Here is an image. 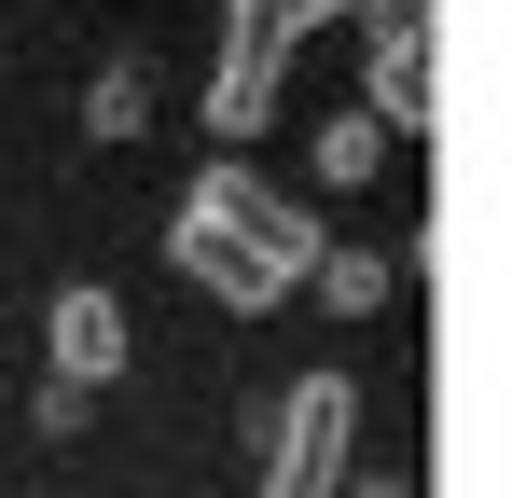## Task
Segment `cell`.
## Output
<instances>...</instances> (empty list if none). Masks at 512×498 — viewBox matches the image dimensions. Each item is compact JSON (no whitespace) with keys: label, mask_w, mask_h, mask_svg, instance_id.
Masks as SVG:
<instances>
[{"label":"cell","mask_w":512,"mask_h":498,"mask_svg":"<svg viewBox=\"0 0 512 498\" xmlns=\"http://www.w3.org/2000/svg\"><path fill=\"white\" fill-rule=\"evenodd\" d=\"M360 457V374H305L250 443V498H333Z\"/></svg>","instance_id":"6da1fadb"},{"label":"cell","mask_w":512,"mask_h":498,"mask_svg":"<svg viewBox=\"0 0 512 498\" xmlns=\"http://www.w3.org/2000/svg\"><path fill=\"white\" fill-rule=\"evenodd\" d=\"M360 125H429V14H388L374 28V111Z\"/></svg>","instance_id":"8992f818"},{"label":"cell","mask_w":512,"mask_h":498,"mask_svg":"<svg viewBox=\"0 0 512 498\" xmlns=\"http://www.w3.org/2000/svg\"><path fill=\"white\" fill-rule=\"evenodd\" d=\"M180 208H194V222H222V236L250 249V263L277 277V291H305V263L333 249V222H319V208H291V194H263V180H250L236 153H222V166H194V194H180Z\"/></svg>","instance_id":"7a4b0ae2"},{"label":"cell","mask_w":512,"mask_h":498,"mask_svg":"<svg viewBox=\"0 0 512 498\" xmlns=\"http://www.w3.org/2000/svg\"><path fill=\"white\" fill-rule=\"evenodd\" d=\"M333 498H416V485H402V471H388V485H333Z\"/></svg>","instance_id":"8fae6325"},{"label":"cell","mask_w":512,"mask_h":498,"mask_svg":"<svg viewBox=\"0 0 512 498\" xmlns=\"http://www.w3.org/2000/svg\"><path fill=\"white\" fill-rule=\"evenodd\" d=\"M139 125H153V83H139V56H111L84 83V139H139Z\"/></svg>","instance_id":"ba28073f"},{"label":"cell","mask_w":512,"mask_h":498,"mask_svg":"<svg viewBox=\"0 0 512 498\" xmlns=\"http://www.w3.org/2000/svg\"><path fill=\"white\" fill-rule=\"evenodd\" d=\"M305 291H319L333 319H374V305H388V263H374V249H319V263H305Z\"/></svg>","instance_id":"52a82bcc"},{"label":"cell","mask_w":512,"mask_h":498,"mask_svg":"<svg viewBox=\"0 0 512 498\" xmlns=\"http://www.w3.org/2000/svg\"><path fill=\"white\" fill-rule=\"evenodd\" d=\"M277 83H291V0H222V56H208V139L222 153L263 139Z\"/></svg>","instance_id":"3957f363"},{"label":"cell","mask_w":512,"mask_h":498,"mask_svg":"<svg viewBox=\"0 0 512 498\" xmlns=\"http://www.w3.org/2000/svg\"><path fill=\"white\" fill-rule=\"evenodd\" d=\"M374 153H388V125H360V111L319 125V180H374Z\"/></svg>","instance_id":"9c48e42d"},{"label":"cell","mask_w":512,"mask_h":498,"mask_svg":"<svg viewBox=\"0 0 512 498\" xmlns=\"http://www.w3.org/2000/svg\"><path fill=\"white\" fill-rule=\"evenodd\" d=\"M84 402H97V388H70V374H42V402H28V429H42V443H70V429H84Z\"/></svg>","instance_id":"30bf717a"},{"label":"cell","mask_w":512,"mask_h":498,"mask_svg":"<svg viewBox=\"0 0 512 498\" xmlns=\"http://www.w3.org/2000/svg\"><path fill=\"white\" fill-rule=\"evenodd\" d=\"M167 263L208 291V305H236V319H263V305H277V277H263V263L222 236V222H194V208H167Z\"/></svg>","instance_id":"5b68a950"},{"label":"cell","mask_w":512,"mask_h":498,"mask_svg":"<svg viewBox=\"0 0 512 498\" xmlns=\"http://www.w3.org/2000/svg\"><path fill=\"white\" fill-rule=\"evenodd\" d=\"M125 346H139V332H125V305H111L97 277H70V291L42 305V360H56L70 388H111V374H125Z\"/></svg>","instance_id":"277c9868"}]
</instances>
